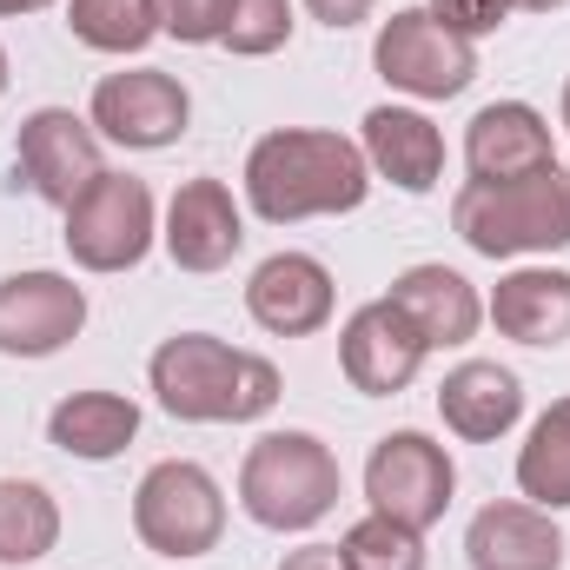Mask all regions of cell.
I'll return each instance as SVG.
<instances>
[{"mask_svg":"<svg viewBox=\"0 0 570 570\" xmlns=\"http://www.w3.org/2000/svg\"><path fill=\"white\" fill-rule=\"evenodd\" d=\"M372 199L365 146L325 127H279L246 153V206L266 226L298 219H338Z\"/></svg>","mask_w":570,"mask_h":570,"instance_id":"obj_1","label":"cell"},{"mask_svg":"<svg viewBox=\"0 0 570 570\" xmlns=\"http://www.w3.org/2000/svg\"><path fill=\"white\" fill-rule=\"evenodd\" d=\"M153 399L179 425H253L279 405V365L259 352H239L213 332H173L153 365Z\"/></svg>","mask_w":570,"mask_h":570,"instance_id":"obj_2","label":"cell"},{"mask_svg":"<svg viewBox=\"0 0 570 570\" xmlns=\"http://www.w3.org/2000/svg\"><path fill=\"white\" fill-rule=\"evenodd\" d=\"M451 226L478 259H531L570 246V173L551 159L524 179H464Z\"/></svg>","mask_w":570,"mask_h":570,"instance_id":"obj_3","label":"cell"},{"mask_svg":"<svg viewBox=\"0 0 570 570\" xmlns=\"http://www.w3.org/2000/svg\"><path fill=\"white\" fill-rule=\"evenodd\" d=\"M338 458L312 431H266L239 464V504L259 531H312L338 504Z\"/></svg>","mask_w":570,"mask_h":570,"instance_id":"obj_4","label":"cell"},{"mask_svg":"<svg viewBox=\"0 0 570 570\" xmlns=\"http://www.w3.org/2000/svg\"><path fill=\"white\" fill-rule=\"evenodd\" d=\"M134 531H140L146 551L186 564V558H206L219 538H226V491L206 464L193 458H166L153 464L134 491Z\"/></svg>","mask_w":570,"mask_h":570,"instance_id":"obj_5","label":"cell"},{"mask_svg":"<svg viewBox=\"0 0 570 570\" xmlns=\"http://www.w3.org/2000/svg\"><path fill=\"white\" fill-rule=\"evenodd\" d=\"M67 259L80 273H134L153 239H159V206H153V186L134 173H100L73 206H67Z\"/></svg>","mask_w":570,"mask_h":570,"instance_id":"obj_6","label":"cell"},{"mask_svg":"<svg viewBox=\"0 0 570 570\" xmlns=\"http://www.w3.org/2000/svg\"><path fill=\"white\" fill-rule=\"evenodd\" d=\"M372 67L392 94L412 100H458L478 80V40L451 33L431 7H399L379 40H372Z\"/></svg>","mask_w":570,"mask_h":570,"instance_id":"obj_7","label":"cell"},{"mask_svg":"<svg viewBox=\"0 0 570 570\" xmlns=\"http://www.w3.org/2000/svg\"><path fill=\"white\" fill-rule=\"evenodd\" d=\"M451 491H458V464L425 431H385L372 444V458H365L372 511H385V518H399L412 531H431L451 511Z\"/></svg>","mask_w":570,"mask_h":570,"instance_id":"obj_8","label":"cell"},{"mask_svg":"<svg viewBox=\"0 0 570 570\" xmlns=\"http://www.w3.org/2000/svg\"><path fill=\"white\" fill-rule=\"evenodd\" d=\"M87 120L100 140L127 146V153H166L193 127V94L159 67H127V73H107L94 87Z\"/></svg>","mask_w":570,"mask_h":570,"instance_id":"obj_9","label":"cell"},{"mask_svg":"<svg viewBox=\"0 0 570 570\" xmlns=\"http://www.w3.org/2000/svg\"><path fill=\"white\" fill-rule=\"evenodd\" d=\"M13 166H20L27 193L47 199V206H60V213L107 173V166H100V134H94V120H80L73 107H33V114L20 120Z\"/></svg>","mask_w":570,"mask_h":570,"instance_id":"obj_10","label":"cell"},{"mask_svg":"<svg viewBox=\"0 0 570 570\" xmlns=\"http://www.w3.org/2000/svg\"><path fill=\"white\" fill-rule=\"evenodd\" d=\"M425 358H431V345L412 332V318H405L392 298L358 305V312L345 318V332H338V372H345V385L365 392V399H399V392L419 379Z\"/></svg>","mask_w":570,"mask_h":570,"instance_id":"obj_11","label":"cell"},{"mask_svg":"<svg viewBox=\"0 0 570 570\" xmlns=\"http://www.w3.org/2000/svg\"><path fill=\"white\" fill-rule=\"evenodd\" d=\"M87 292L67 273H7L0 279V358H53L80 338Z\"/></svg>","mask_w":570,"mask_h":570,"instance_id":"obj_12","label":"cell"},{"mask_svg":"<svg viewBox=\"0 0 570 570\" xmlns=\"http://www.w3.org/2000/svg\"><path fill=\"white\" fill-rule=\"evenodd\" d=\"M332 305H338V285L325 273V259H312V253H273L246 279V312L273 338H312V332H325Z\"/></svg>","mask_w":570,"mask_h":570,"instance_id":"obj_13","label":"cell"},{"mask_svg":"<svg viewBox=\"0 0 570 570\" xmlns=\"http://www.w3.org/2000/svg\"><path fill=\"white\" fill-rule=\"evenodd\" d=\"M159 239H166L179 273H219L246 246V213H239L226 179H186L173 193V206H166V233Z\"/></svg>","mask_w":570,"mask_h":570,"instance_id":"obj_14","label":"cell"},{"mask_svg":"<svg viewBox=\"0 0 570 570\" xmlns=\"http://www.w3.org/2000/svg\"><path fill=\"white\" fill-rule=\"evenodd\" d=\"M464 558H471V570H564V531L551 511H538L524 498H498L471 518Z\"/></svg>","mask_w":570,"mask_h":570,"instance_id":"obj_15","label":"cell"},{"mask_svg":"<svg viewBox=\"0 0 570 570\" xmlns=\"http://www.w3.org/2000/svg\"><path fill=\"white\" fill-rule=\"evenodd\" d=\"M551 159H558L551 120L531 100H491L464 127V166H471V179H524V173H538Z\"/></svg>","mask_w":570,"mask_h":570,"instance_id":"obj_16","label":"cell"},{"mask_svg":"<svg viewBox=\"0 0 570 570\" xmlns=\"http://www.w3.org/2000/svg\"><path fill=\"white\" fill-rule=\"evenodd\" d=\"M438 419H444V431H458L464 444H498L504 431L524 419V385L498 358H464L438 385Z\"/></svg>","mask_w":570,"mask_h":570,"instance_id":"obj_17","label":"cell"},{"mask_svg":"<svg viewBox=\"0 0 570 570\" xmlns=\"http://www.w3.org/2000/svg\"><path fill=\"white\" fill-rule=\"evenodd\" d=\"M385 298L412 318V332L425 338L431 352L471 345L478 325H484V298H478V285L464 279V273H451V266H405Z\"/></svg>","mask_w":570,"mask_h":570,"instance_id":"obj_18","label":"cell"},{"mask_svg":"<svg viewBox=\"0 0 570 570\" xmlns=\"http://www.w3.org/2000/svg\"><path fill=\"white\" fill-rule=\"evenodd\" d=\"M358 146H365V166L399 193H431L444 179V134L419 107H372Z\"/></svg>","mask_w":570,"mask_h":570,"instance_id":"obj_19","label":"cell"},{"mask_svg":"<svg viewBox=\"0 0 570 570\" xmlns=\"http://www.w3.org/2000/svg\"><path fill=\"white\" fill-rule=\"evenodd\" d=\"M484 318L504 338H518V345H564L570 338V273H558V266L504 273L498 292H491V305H484Z\"/></svg>","mask_w":570,"mask_h":570,"instance_id":"obj_20","label":"cell"},{"mask_svg":"<svg viewBox=\"0 0 570 570\" xmlns=\"http://www.w3.org/2000/svg\"><path fill=\"white\" fill-rule=\"evenodd\" d=\"M140 438V405L120 392H73L47 412V444L80 458V464H107Z\"/></svg>","mask_w":570,"mask_h":570,"instance_id":"obj_21","label":"cell"},{"mask_svg":"<svg viewBox=\"0 0 570 570\" xmlns=\"http://www.w3.org/2000/svg\"><path fill=\"white\" fill-rule=\"evenodd\" d=\"M60 544V504L33 478H0V564L27 570Z\"/></svg>","mask_w":570,"mask_h":570,"instance_id":"obj_22","label":"cell"},{"mask_svg":"<svg viewBox=\"0 0 570 570\" xmlns=\"http://www.w3.org/2000/svg\"><path fill=\"white\" fill-rule=\"evenodd\" d=\"M518 491L538 511H570V399H558L518 451Z\"/></svg>","mask_w":570,"mask_h":570,"instance_id":"obj_23","label":"cell"},{"mask_svg":"<svg viewBox=\"0 0 570 570\" xmlns=\"http://www.w3.org/2000/svg\"><path fill=\"white\" fill-rule=\"evenodd\" d=\"M67 27L94 53H146L166 33L159 0H67Z\"/></svg>","mask_w":570,"mask_h":570,"instance_id":"obj_24","label":"cell"},{"mask_svg":"<svg viewBox=\"0 0 570 570\" xmlns=\"http://www.w3.org/2000/svg\"><path fill=\"white\" fill-rule=\"evenodd\" d=\"M338 558H345V570H425V531L372 511V518H358L345 531Z\"/></svg>","mask_w":570,"mask_h":570,"instance_id":"obj_25","label":"cell"},{"mask_svg":"<svg viewBox=\"0 0 570 570\" xmlns=\"http://www.w3.org/2000/svg\"><path fill=\"white\" fill-rule=\"evenodd\" d=\"M292 13H298L292 0H233L219 47L239 53V60H266V53H279L285 40H292V27H298Z\"/></svg>","mask_w":570,"mask_h":570,"instance_id":"obj_26","label":"cell"},{"mask_svg":"<svg viewBox=\"0 0 570 570\" xmlns=\"http://www.w3.org/2000/svg\"><path fill=\"white\" fill-rule=\"evenodd\" d=\"M226 13H233V0H159L166 33L186 40V47H213L226 33Z\"/></svg>","mask_w":570,"mask_h":570,"instance_id":"obj_27","label":"cell"},{"mask_svg":"<svg viewBox=\"0 0 570 570\" xmlns=\"http://www.w3.org/2000/svg\"><path fill=\"white\" fill-rule=\"evenodd\" d=\"M431 13L464 40H484V33H498L511 20V0H431Z\"/></svg>","mask_w":570,"mask_h":570,"instance_id":"obj_28","label":"cell"},{"mask_svg":"<svg viewBox=\"0 0 570 570\" xmlns=\"http://www.w3.org/2000/svg\"><path fill=\"white\" fill-rule=\"evenodd\" d=\"M318 27H332V33H345V27H358V20H372V7L379 0H298Z\"/></svg>","mask_w":570,"mask_h":570,"instance_id":"obj_29","label":"cell"},{"mask_svg":"<svg viewBox=\"0 0 570 570\" xmlns=\"http://www.w3.org/2000/svg\"><path fill=\"white\" fill-rule=\"evenodd\" d=\"M279 570H345V558H338V544H298L279 558Z\"/></svg>","mask_w":570,"mask_h":570,"instance_id":"obj_30","label":"cell"},{"mask_svg":"<svg viewBox=\"0 0 570 570\" xmlns=\"http://www.w3.org/2000/svg\"><path fill=\"white\" fill-rule=\"evenodd\" d=\"M40 7H53V0H0V20H20V13H40Z\"/></svg>","mask_w":570,"mask_h":570,"instance_id":"obj_31","label":"cell"},{"mask_svg":"<svg viewBox=\"0 0 570 570\" xmlns=\"http://www.w3.org/2000/svg\"><path fill=\"white\" fill-rule=\"evenodd\" d=\"M511 7H524V13H558V7H570V0H511Z\"/></svg>","mask_w":570,"mask_h":570,"instance_id":"obj_32","label":"cell"},{"mask_svg":"<svg viewBox=\"0 0 570 570\" xmlns=\"http://www.w3.org/2000/svg\"><path fill=\"white\" fill-rule=\"evenodd\" d=\"M558 114H564V134H570V80H564V107H558Z\"/></svg>","mask_w":570,"mask_h":570,"instance_id":"obj_33","label":"cell"},{"mask_svg":"<svg viewBox=\"0 0 570 570\" xmlns=\"http://www.w3.org/2000/svg\"><path fill=\"white\" fill-rule=\"evenodd\" d=\"M0 94H7V47H0Z\"/></svg>","mask_w":570,"mask_h":570,"instance_id":"obj_34","label":"cell"}]
</instances>
